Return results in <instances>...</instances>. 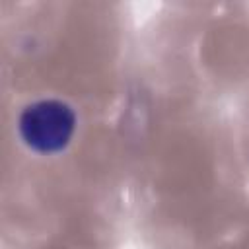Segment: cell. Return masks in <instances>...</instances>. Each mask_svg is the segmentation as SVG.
<instances>
[{"label":"cell","instance_id":"6da1fadb","mask_svg":"<svg viewBox=\"0 0 249 249\" xmlns=\"http://www.w3.org/2000/svg\"><path fill=\"white\" fill-rule=\"evenodd\" d=\"M19 128L31 148L39 152H54L68 142L74 130V115L58 101H41L25 109Z\"/></svg>","mask_w":249,"mask_h":249}]
</instances>
